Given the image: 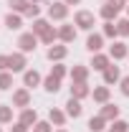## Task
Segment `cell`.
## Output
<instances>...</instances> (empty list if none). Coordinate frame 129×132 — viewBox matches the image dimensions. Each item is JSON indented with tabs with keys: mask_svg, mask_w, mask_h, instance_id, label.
I'll return each instance as SVG.
<instances>
[{
	"mask_svg": "<svg viewBox=\"0 0 129 132\" xmlns=\"http://www.w3.org/2000/svg\"><path fill=\"white\" fill-rule=\"evenodd\" d=\"M122 5H124V0H106L104 8H101V18H104V20H114L116 13L122 10Z\"/></svg>",
	"mask_w": 129,
	"mask_h": 132,
	"instance_id": "6da1fadb",
	"label": "cell"
},
{
	"mask_svg": "<svg viewBox=\"0 0 129 132\" xmlns=\"http://www.w3.org/2000/svg\"><path fill=\"white\" fill-rule=\"evenodd\" d=\"M35 43H38V36H35V33H23V36L18 38V46H20V51H23V53L35 51Z\"/></svg>",
	"mask_w": 129,
	"mask_h": 132,
	"instance_id": "7a4b0ae2",
	"label": "cell"
},
{
	"mask_svg": "<svg viewBox=\"0 0 129 132\" xmlns=\"http://www.w3.org/2000/svg\"><path fill=\"white\" fill-rule=\"evenodd\" d=\"M73 20H76V26L84 28V31H91L94 28V13H89V10H79Z\"/></svg>",
	"mask_w": 129,
	"mask_h": 132,
	"instance_id": "3957f363",
	"label": "cell"
},
{
	"mask_svg": "<svg viewBox=\"0 0 129 132\" xmlns=\"http://www.w3.org/2000/svg\"><path fill=\"white\" fill-rule=\"evenodd\" d=\"M48 15L53 18V20H63V18L68 15V5H66V3H51L48 5Z\"/></svg>",
	"mask_w": 129,
	"mask_h": 132,
	"instance_id": "277c9868",
	"label": "cell"
},
{
	"mask_svg": "<svg viewBox=\"0 0 129 132\" xmlns=\"http://www.w3.org/2000/svg\"><path fill=\"white\" fill-rule=\"evenodd\" d=\"M28 104H31V94H28V89H18L15 94H13V107L25 109Z\"/></svg>",
	"mask_w": 129,
	"mask_h": 132,
	"instance_id": "5b68a950",
	"label": "cell"
},
{
	"mask_svg": "<svg viewBox=\"0 0 129 132\" xmlns=\"http://www.w3.org/2000/svg\"><path fill=\"white\" fill-rule=\"evenodd\" d=\"M104 46V36H99V33H91L89 38H86V48L91 51V53H99Z\"/></svg>",
	"mask_w": 129,
	"mask_h": 132,
	"instance_id": "8992f818",
	"label": "cell"
},
{
	"mask_svg": "<svg viewBox=\"0 0 129 132\" xmlns=\"http://www.w3.org/2000/svg\"><path fill=\"white\" fill-rule=\"evenodd\" d=\"M8 61H10V71H23L25 69V56L23 53H10Z\"/></svg>",
	"mask_w": 129,
	"mask_h": 132,
	"instance_id": "52a82bcc",
	"label": "cell"
},
{
	"mask_svg": "<svg viewBox=\"0 0 129 132\" xmlns=\"http://www.w3.org/2000/svg\"><path fill=\"white\" fill-rule=\"evenodd\" d=\"M86 76H89V69L86 66H73V71H71L73 84H86Z\"/></svg>",
	"mask_w": 129,
	"mask_h": 132,
	"instance_id": "ba28073f",
	"label": "cell"
},
{
	"mask_svg": "<svg viewBox=\"0 0 129 132\" xmlns=\"http://www.w3.org/2000/svg\"><path fill=\"white\" fill-rule=\"evenodd\" d=\"M122 76H119V66H106L104 69V84H114V81H119Z\"/></svg>",
	"mask_w": 129,
	"mask_h": 132,
	"instance_id": "9c48e42d",
	"label": "cell"
},
{
	"mask_svg": "<svg viewBox=\"0 0 129 132\" xmlns=\"http://www.w3.org/2000/svg\"><path fill=\"white\" fill-rule=\"evenodd\" d=\"M23 81H25V89H33V86H38L41 84V74L33 69V71H25L23 74Z\"/></svg>",
	"mask_w": 129,
	"mask_h": 132,
	"instance_id": "30bf717a",
	"label": "cell"
},
{
	"mask_svg": "<svg viewBox=\"0 0 129 132\" xmlns=\"http://www.w3.org/2000/svg\"><path fill=\"white\" fill-rule=\"evenodd\" d=\"M66 114L68 117H81V99H68L66 102Z\"/></svg>",
	"mask_w": 129,
	"mask_h": 132,
	"instance_id": "8fae6325",
	"label": "cell"
},
{
	"mask_svg": "<svg viewBox=\"0 0 129 132\" xmlns=\"http://www.w3.org/2000/svg\"><path fill=\"white\" fill-rule=\"evenodd\" d=\"M66 53H68L66 46H51V48H48V59H51V61H63Z\"/></svg>",
	"mask_w": 129,
	"mask_h": 132,
	"instance_id": "7c38bea8",
	"label": "cell"
},
{
	"mask_svg": "<svg viewBox=\"0 0 129 132\" xmlns=\"http://www.w3.org/2000/svg\"><path fill=\"white\" fill-rule=\"evenodd\" d=\"M58 38H61L63 43H71V41L76 38V31H73V26H61V28H58Z\"/></svg>",
	"mask_w": 129,
	"mask_h": 132,
	"instance_id": "4fadbf2b",
	"label": "cell"
},
{
	"mask_svg": "<svg viewBox=\"0 0 129 132\" xmlns=\"http://www.w3.org/2000/svg\"><path fill=\"white\" fill-rule=\"evenodd\" d=\"M101 117H104L106 122H109V119H116V117H119V107L106 102V104H104V109H101Z\"/></svg>",
	"mask_w": 129,
	"mask_h": 132,
	"instance_id": "5bb4252c",
	"label": "cell"
},
{
	"mask_svg": "<svg viewBox=\"0 0 129 132\" xmlns=\"http://www.w3.org/2000/svg\"><path fill=\"white\" fill-rule=\"evenodd\" d=\"M20 122H23L25 127L35 125V122H38V114H35V109H28V107H25V109H23V114H20Z\"/></svg>",
	"mask_w": 129,
	"mask_h": 132,
	"instance_id": "9a60e30c",
	"label": "cell"
},
{
	"mask_svg": "<svg viewBox=\"0 0 129 132\" xmlns=\"http://www.w3.org/2000/svg\"><path fill=\"white\" fill-rule=\"evenodd\" d=\"M94 102L106 104V102H109V86H96V89H94Z\"/></svg>",
	"mask_w": 129,
	"mask_h": 132,
	"instance_id": "2e32d148",
	"label": "cell"
},
{
	"mask_svg": "<svg viewBox=\"0 0 129 132\" xmlns=\"http://www.w3.org/2000/svg\"><path fill=\"white\" fill-rule=\"evenodd\" d=\"M43 86H46V92H53V94H56V92L61 89V79L51 74V76H46V81H43Z\"/></svg>",
	"mask_w": 129,
	"mask_h": 132,
	"instance_id": "e0dca14e",
	"label": "cell"
},
{
	"mask_svg": "<svg viewBox=\"0 0 129 132\" xmlns=\"http://www.w3.org/2000/svg\"><path fill=\"white\" fill-rule=\"evenodd\" d=\"M5 26H8L10 31H18V28L23 26V20H20V15H18V13H8V18H5Z\"/></svg>",
	"mask_w": 129,
	"mask_h": 132,
	"instance_id": "ac0fdd59",
	"label": "cell"
},
{
	"mask_svg": "<svg viewBox=\"0 0 129 132\" xmlns=\"http://www.w3.org/2000/svg\"><path fill=\"white\" fill-rule=\"evenodd\" d=\"M104 125H106V119H104L101 114L89 119V130H91V132H104Z\"/></svg>",
	"mask_w": 129,
	"mask_h": 132,
	"instance_id": "d6986e66",
	"label": "cell"
},
{
	"mask_svg": "<svg viewBox=\"0 0 129 132\" xmlns=\"http://www.w3.org/2000/svg\"><path fill=\"white\" fill-rule=\"evenodd\" d=\"M127 53H129V51H127L124 43H114L112 48H109V56H112V59H124Z\"/></svg>",
	"mask_w": 129,
	"mask_h": 132,
	"instance_id": "ffe728a7",
	"label": "cell"
},
{
	"mask_svg": "<svg viewBox=\"0 0 129 132\" xmlns=\"http://www.w3.org/2000/svg\"><path fill=\"white\" fill-rule=\"evenodd\" d=\"M91 66H94L96 71H104V69L109 66V56H104V53H96V56H94V61H91Z\"/></svg>",
	"mask_w": 129,
	"mask_h": 132,
	"instance_id": "44dd1931",
	"label": "cell"
},
{
	"mask_svg": "<svg viewBox=\"0 0 129 132\" xmlns=\"http://www.w3.org/2000/svg\"><path fill=\"white\" fill-rule=\"evenodd\" d=\"M86 94H89V86H86V84H73V86H71V97L73 99H84Z\"/></svg>",
	"mask_w": 129,
	"mask_h": 132,
	"instance_id": "7402d4cb",
	"label": "cell"
},
{
	"mask_svg": "<svg viewBox=\"0 0 129 132\" xmlns=\"http://www.w3.org/2000/svg\"><path fill=\"white\" fill-rule=\"evenodd\" d=\"M5 122H13V107L0 104V125H5Z\"/></svg>",
	"mask_w": 129,
	"mask_h": 132,
	"instance_id": "603a6c76",
	"label": "cell"
},
{
	"mask_svg": "<svg viewBox=\"0 0 129 132\" xmlns=\"http://www.w3.org/2000/svg\"><path fill=\"white\" fill-rule=\"evenodd\" d=\"M51 26L48 23H46V20H43V18H38V20H35V23H33V31L31 33H35V36H38V38H41V36H43V33L48 31Z\"/></svg>",
	"mask_w": 129,
	"mask_h": 132,
	"instance_id": "cb8c5ba5",
	"label": "cell"
},
{
	"mask_svg": "<svg viewBox=\"0 0 129 132\" xmlns=\"http://www.w3.org/2000/svg\"><path fill=\"white\" fill-rule=\"evenodd\" d=\"M48 119L53 122V125H63V122H66V114L61 112V109H51V112H48Z\"/></svg>",
	"mask_w": 129,
	"mask_h": 132,
	"instance_id": "d4e9b609",
	"label": "cell"
},
{
	"mask_svg": "<svg viewBox=\"0 0 129 132\" xmlns=\"http://www.w3.org/2000/svg\"><path fill=\"white\" fill-rule=\"evenodd\" d=\"M104 36H106V38H114V36H119V31H116V23L106 20V23H104Z\"/></svg>",
	"mask_w": 129,
	"mask_h": 132,
	"instance_id": "484cf974",
	"label": "cell"
},
{
	"mask_svg": "<svg viewBox=\"0 0 129 132\" xmlns=\"http://www.w3.org/2000/svg\"><path fill=\"white\" fill-rule=\"evenodd\" d=\"M31 3L28 0H10V8L15 10V13H25V8H28Z\"/></svg>",
	"mask_w": 129,
	"mask_h": 132,
	"instance_id": "4316f807",
	"label": "cell"
},
{
	"mask_svg": "<svg viewBox=\"0 0 129 132\" xmlns=\"http://www.w3.org/2000/svg\"><path fill=\"white\" fill-rule=\"evenodd\" d=\"M56 38H58V31H56V28H48V31L41 36V41H43V43H53Z\"/></svg>",
	"mask_w": 129,
	"mask_h": 132,
	"instance_id": "83f0119b",
	"label": "cell"
},
{
	"mask_svg": "<svg viewBox=\"0 0 129 132\" xmlns=\"http://www.w3.org/2000/svg\"><path fill=\"white\" fill-rule=\"evenodd\" d=\"M10 86H13V76L5 74V71H0V89H10Z\"/></svg>",
	"mask_w": 129,
	"mask_h": 132,
	"instance_id": "f1b7e54d",
	"label": "cell"
},
{
	"mask_svg": "<svg viewBox=\"0 0 129 132\" xmlns=\"http://www.w3.org/2000/svg\"><path fill=\"white\" fill-rule=\"evenodd\" d=\"M116 31H119V36H129V20L127 18L116 20Z\"/></svg>",
	"mask_w": 129,
	"mask_h": 132,
	"instance_id": "f546056e",
	"label": "cell"
},
{
	"mask_svg": "<svg viewBox=\"0 0 129 132\" xmlns=\"http://www.w3.org/2000/svg\"><path fill=\"white\" fill-rule=\"evenodd\" d=\"M112 132H129V125L124 122V119H116L112 125Z\"/></svg>",
	"mask_w": 129,
	"mask_h": 132,
	"instance_id": "4dcf8cb0",
	"label": "cell"
},
{
	"mask_svg": "<svg viewBox=\"0 0 129 132\" xmlns=\"http://www.w3.org/2000/svg\"><path fill=\"white\" fill-rule=\"evenodd\" d=\"M38 13H41V8H38L35 3H31V5L25 8V13H23V15H28V18H35V15H38Z\"/></svg>",
	"mask_w": 129,
	"mask_h": 132,
	"instance_id": "1f68e13d",
	"label": "cell"
},
{
	"mask_svg": "<svg viewBox=\"0 0 129 132\" xmlns=\"http://www.w3.org/2000/svg\"><path fill=\"white\" fill-rule=\"evenodd\" d=\"M51 74H53V76H58V79H63V76H66V66H63V64H56Z\"/></svg>",
	"mask_w": 129,
	"mask_h": 132,
	"instance_id": "d6a6232c",
	"label": "cell"
},
{
	"mask_svg": "<svg viewBox=\"0 0 129 132\" xmlns=\"http://www.w3.org/2000/svg\"><path fill=\"white\" fill-rule=\"evenodd\" d=\"M33 132H51V125L48 122H35L33 125Z\"/></svg>",
	"mask_w": 129,
	"mask_h": 132,
	"instance_id": "836d02e7",
	"label": "cell"
},
{
	"mask_svg": "<svg viewBox=\"0 0 129 132\" xmlns=\"http://www.w3.org/2000/svg\"><path fill=\"white\" fill-rule=\"evenodd\" d=\"M122 94H124V97H129V76H124V79H122Z\"/></svg>",
	"mask_w": 129,
	"mask_h": 132,
	"instance_id": "e575fe53",
	"label": "cell"
},
{
	"mask_svg": "<svg viewBox=\"0 0 129 132\" xmlns=\"http://www.w3.org/2000/svg\"><path fill=\"white\" fill-rule=\"evenodd\" d=\"M10 132H28V127H25L23 122H18V125H13V127H10Z\"/></svg>",
	"mask_w": 129,
	"mask_h": 132,
	"instance_id": "d590c367",
	"label": "cell"
},
{
	"mask_svg": "<svg viewBox=\"0 0 129 132\" xmlns=\"http://www.w3.org/2000/svg\"><path fill=\"white\" fill-rule=\"evenodd\" d=\"M5 69H10V61H8V56H0V71H5Z\"/></svg>",
	"mask_w": 129,
	"mask_h": 132,
	"instance_id": "8d00e7d4",
	"label": "cell"
},
{
	"mask_svg": "<svg viewBox=\"0 0 129 132\" xmlns=\"http://www.w3.org/2000/svg\"><path fill=\"white\" fill-rule=\"evenodd\" d=\"M66 5H76V3H81V0H63Z\"/></svg>",
	"mask_w": 129,
	"mask_h": 132,
	"instance_id": "74e56055",
	"label": "cell"
},
{
	"mask_svg": "<svg viewBox=\"0 0 129 132\" xmlns=\"http://www.w3.org/2000/svg\"><path fill=\"white\" fill-rule=\"evenodd\" d=\"M31 3H41V0H31Z\"/></svg>",
	"mask_w": 129,
	"mask_h": 132,
	"instance_id": "f35d334b",
	"label": "cell"
},
{
	"mask_svg": "<svg viewBox=\"0 0 129 132\" xmlns=\"http://www.w3.org/2000/svg\"><path fill=\"white\" fill-rule=\"evenodd\" d=\"M127 13H129V5H127Z\"/></svg>",
	"mask_w": 129,
	"mask_h": 132,
	"instance_id": "ab89813d",
	"label": "cell"
},
{
	"mask_svg": "<svg viewBox=\"0 0 129 132\" xmlns=\"http://www.w3.org/2000/svg\"><path fill=\"white\" fill-rule=\"evenodd\" d=\"M58 132H66V130H58Z\"/></svg>",
	"mask_w": 129,
	"mask_h": 132,
	"instance_id": "60d3db41",
	"label": "cell"
},
{
	"mask_svg": "<svg viewBox=\"0 0 129 132\" xmlns=\"http://www.w3.org/2000/svg\"><path fill=\"white\" fill-rule=\"evenodd\" d=\"M0 132H3V127H0Z\"/></svg>",
	"mask_w": 129,
	"mask_h": 132,
	"instance_id": "b9f144b4",
	"label": "cell"
},
{
	"mask_svg": "<svg viewBox=\"0 0 129 132\" xmlns=\"http://www.w3.org/2000/svg\"><path fill=\"white\" fill-rule=\"evenodd\" d=\"M109 132H112V130H109Z\"/></svg>",
	"mask_w": 129,
	"mask_h": 132,
	"instance_id": "7bdbcfd3",
	"label": "cell"
}]
</instances>
